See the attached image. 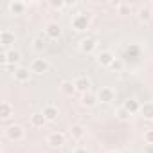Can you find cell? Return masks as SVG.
Here are the masks:
<instances>
[{"instance_id":"6da1fadb","label":"cell","mask_w":153,"mask_h":153,"mask_svg":"<svg viewBox=\"0 0 153 153\" xmlns=\"http://www.w3.org/2000/svg\"><path fill=\"white\" fill-rule=\"evenodd\" d=\"M70 25L74 31H78V33H85L90 29V16L87 13H76L70 20Z\"/></svg>"},{"instance_id":"7a4b0ae2","label":"cell","mask_w":153,"mask_h":153,"mask_svg":"<svg viewBox=\"0 0 153 153\" xmlns=\"http://www.w3.org/2000/svg\"><path fill=\"white\" fill-rule=\"evenodd\" d=\"M6 137L11 140V142H20L25 139V130L20 126V124H9L6 128Z\"/></svg>"},{"instance_id":"3957f363","label":"cell","mask_w":153,"mask_h":153,"mask_svg":"<svg viewBox=\"0 0 153 153\" xmlns=\"http://www.w3.org/2000/svg\"><path fill=\"white\" fill-rule=\"evenodd\" d=\"M29 68H31V72H33V74L42 76V74H45V72L51 68V63H49L45 58H34V59L31 61Z\"/></svg>"},{"instance_id":"277c9868","label":"cell","mask_w":153,"mask_h":153,"mask_svg":"<svg viewBox=\"0 0 153 153\" xmlns=\"http://www.w3.org/2000/svg\"><path fill=\"white\" fill-rule=\"evenodd\" d=\"M16 43V34L9 29H4V31H0V45L4 47V51L11 49L13 45Z\"/></svg>"},{"instance_id":"5b68a950","label":"cell","mask_w":153,"mask_h":153,"mask_svg":"<svg viewBox=\"0 0 153 153\" xmlns=\"http://www.w3.org/2000/svg\"><path fill=\"white\" fill-rule=\"evenodd\" d=\"M74 87H76V92H79V94L83 96V94L90 92V88H92V81L87 78V76H79V78H76V79H74Z\"/></svg>"},{"instance_id":"8992f818","label":"cell","mask_w":153,"mask_h":153,"mask_svg":"<svg viewBox=\"0 0 153 153\" xmlns=\"http://www.w3.org/2000/svg\"><path fill=\"white\" fill-rule=\"evenodd\" d=\"M96 59H97V63H99L101 67L110 68V67H112V63H114L117 58H115V54H114L112 51H101V52L97 54V58H96Z\"/></svg>"},{"instance_id":"52a82bcc","label":"cell","mask_w":153,"mask_h":153,"mask_svg":"<svg viewBox=\"0 0 153 153\" xmlns=\"http://www.w3.org/2000/svg\"><path fill=\"white\" fill-rule=\"evenodd\" d=\"M20 59H22V54H20L18 51H15V49H7V51H4V52H2V61H4L7 67H11V65L18 63Z\"/></svg>"},{"instance_id":"ba28073f","label":"cell","mask_w":153,"mask_h":153,"mask_svg":"<svg viewBox=\"0 0 153 153\" xmlns=\"http://www.w3.org/2000/svg\"><path fill=\"white\" fill-rule=\"evenodd\" d=\"M97 97H99V101H101V103L110 105V103H114V101H115V90H114L112 87H101V88H99V92H97Z\"/></svg>"},{"instance_id":"9c48e42d","label":"cell","mask_w":153,"mask_h":153,"mask_svg":"<svg viewBox=\"0 0 153 153\" xmlns=\"http://www.w3.org/2000/svg\"><path fill=\"white\" fill-rule=\"evenodd\" d=\"M65 140H67V137H65L63 131H52V133H49V137H47V144H49L51 148H61V146L65 144Z\"/></svg>"},{"instance_id":"30bf717a","label":"cell","mask_w":153,"mask_h":153,"mask_svg":"<svg viewBox=\"0 0 153 153\" xmlns=\"http://www.w3.org/2000/svg\"><path fill=\"white\" fill-rule=\"evenodd\" d=\"M78 47H79V51H81L83 54H92V52L96 51L97 43H96V40H94V38L87 36V38H81V40H79Z\"/></svg>"},{"instance_id":"8fae6325","label":"cell","mask_w":153,"mask_h":153,"mask_svg":"<svg viewBox=\"0 0 153 153\" xmlns=\"http://www.w3.org/2000/svg\"><path fill=\"white\" fill-rule=\"evenodd\" d=\"M31 68L29 67H16L15 68V72H13V76H15V81H18V83H27L29 79H31Z\"/></svg>"},{"instance_id":"7c38bea8","label":"cell","mask_w":153,"mask_h":153,"mask_svg":"<svg viewBox=\"0 0 153 153\" xmlns=\"http://www.w3.org/2000/svg\"><path fill=\"white\" fill-rule=\"evenodd\" d=\"M61 33H63V29H61V25H59L58 22H51V24H47V27H45V36L51 38V40H58V38L61 36Z\"/></svg>"},{"instance_id":"4fadbf2b","label":"cell","mask_w":153,"mask_h":153,"mask_svg":"<svg viewBox=\"0 0 153 153\" xmlns=\"http://www.w3.org/2000/svg\"><path fill=\"white\" fill-rule=\"evenodd\" d=\"M7 9H9V13H11V15L20 16V15H24V13L27 11V4H25V2H22V0H13V2H9V4H7Z\"/></svg>"},{"instance_id":"5bb4252c","label":"cell","mask_w":153,"mask_h":153,"mask_svg":"<svg viewBox=\"0 0 153 153\" xmlns=\"http://www.w3.org/2000/svg\"><path fill=\"white\" fill-rule=\"evenodd\" d=\"M81 106H85V108H94L97 103H99V97H97V94H94V92H87V94H83L81 96Z\"/></svg>"},{"instance_id":"9a60e30c","label":"cell","mask_w":153,"mask_h":153,"mask_svg":"<svg viewBox=\"0 0 153 153\" xmlns=\"http://www.w3.org/2000/svg\"><path fill=\"white\" fill-rule=\"evenodd\" d=\"M137 16H139L140 22H149V20L153 18V9H151V6H149V4L140 6L139 11H137Z\"/></svg>"},{"instance_id":"2e32d148","label":"cell","mask_w":153,"mask_h":153,"mask_svg":"<svg viewBox=\"0 0 153 153\" xmlns=\"http://www.w3.org/2000/svg\"><path fill=\"white\" fill-rule=\"evenodd\" d=\"M42 114H43V117L47 119V123L56 121V119H58V115H59V112H58V108H56L54 105H45V106H43V110H42Z\"/></svg>"},{"instance_id":"e0dca14e","label":"cell","mask_w":153,"mask_h":153,"mask_svg":"<svg viewBox=\"0 0 153 153\" xmlns=\"http://www.w3.org/2000/svg\"><path fill=\"white\" fill-rule=\"evenodd\" d=\"M123 106H124V108H126L131 115H135V114H139V112H140V106H142V105H140L137 99L130 97V99H126V101L123 103Z\"/></svg>"},{"instance_id":"ac0fdd59","label":"cell","mask_w":153,"mask_h":153,"mask_svg":"<svg viewBox=\"0 0 153 153\" xmlns=\"http://www.w3.org/2000/svg\"><path fill=\"white\" fill-rule=\"evenodd\" d=\"M13 112H15V108H13V105L9 103V101H2L0 103V119H9L11 115H13Z\"/></svg>"},{"instance_id":"d6986e66","label":"cell","mask_w":153,"mask_h":153,"mask_svg":"<svg viewBox=\"0 0 153 153\" xmlns=\"http://www.w3.org/2000/svg\"><path fill=\"white\" fill-rule=\"evenodd\" d=\"M68 133H70V137L74 140H79V139L85 137V126L83 124H72L70 130H68Z\"/></svg>"},{"instance_id":"ffe728a7","label":"cell","mask_w":153,"mask_h":153,"mask_svg":"<svg viewBox=\"0 0 153 153\" xmlns=\"http://www.w3.org/2000/svg\"><path fill=\"white\" fill-rule=\"evenodd\" d=\"M45 124H47V119L43 117L42 112H34V114L31 115V126H34V128H43Z\"/></svg>"},{"instance_id":"44dd1931","label":"cell","mask_w":153,"mask_h":153,"mask_svg":"<svg viewBox=\"0 0 153 153\" xmlns=\"http://www.w3.org/2000/svg\"><path fill=\"white\" fill-rule=\"evenodd\" d=\"M146 121H153V101H148L140 106V112H139Z\"/></svg>"},{"instance_id":"7402d4cb","label":"cell","mask_w":153,"mask_h":153,"mask_svg":"<svg viewBox=\"0 0 153 153\" xmlns=\"http://www.w3.org/2000/svg\"><path fill=\"white\" fill-rule=\"evenodd\" d=\"M59 90L63 96H74L76 94V87H74V81H63L59 85Z\"/></svg>"},{"instance_id":"603a6c76","label":"cell","mask_w":153,"mask_h":153,"mask_svg":"<svg viewBox=\"0 0 153 153\" xmlns=\"http://www.w3.org/2000/svg\"><path fill=\"white\" fill-rule=\"evenodd\" d=\"M45 47H47V43H45V40H43V34H42V36H36V38L33 40V49H34L36 52H43Z\"/></svg>"},{"instance_id":"cb8c5ba5","label":"cell","mask_w":153,"mask_h":153,"mask_svg":"<svg viewBox=\"0 0 153 153\" xmlns=\"http://www.w3.org/2000/svg\"><path fill=\"white\" fill-rule=\"evenodd\" d=\"M115 117L119 119V121H130V117H131V114L124 108V106H119L117 110H115Z\"/></svg>"},{"instance_id":"d4e9b609","label":"cell","mask_w":153,"mask_h":153,"mask_svg":"<svg viewBox=\"0 0 153 153\" xmlns=\"http://www.w3.org/2000/svg\"><path fill=\"white\" fill-rule=\"evenodd\" d=\"M139 52H140V49H139V45H135V43H130V45L126 47V56H130V58H137Z\"/></svg>"},{"instance_id":"484cf974","label":"cell","mask_w":153,"mask_h":153,"mask_svg":"<svg viewBox=\"0 0 153 153\" xmlns=\"http://www.w3.org/2000/svg\"><path fill=\"white\" fill-rule=\"evenodd\" d=\"M123 68H124V63H123L121 59H115V61L112 63V67H110L112 72H123Z\"/></svg>"},{"instance_id":"4316f807","label":"cell","mask_w":153,"mask_h":153,"mask_svg":"<svg viewBox=\"0 0 153 153\" xmlns=\"http://www.w3.org/2000/svg\"><path fill=\"white\" fill-rule=\"evenodd\" d=\"M49 4H51V7H54V9H63V7L67 6L63 0H51Z\"/></svg>"},{"instance_id":"83f0119b","label":"cell","mask_w":153,"mask_h":153,"mask_svg":"<svg viewBox=\"0 0 153 153\" xmlns=\"http://www.w3.org/2000/svg\"><path fill=\"white\" fill-rule=\"evenodd\" d=\"M144 142L146 144H153V130H146L144 131Z\"/></svg>"},{"instance_id":"f1b7e54d","label":"cell","mask_w":153,"mask_h":153,"mask_svg":"<svg viewBox=\"0 0 153 153\" xmlns=\"http://www.w3.org/2000/svg\"><path fill=\"white\" fill-rule=\"evenodd\" d=\"M131 11V6H128V4H121L119 6V15H128Z\"/></svg>"},{"instance_id":"f546056e","label":"cell","mask_w":153,"mask_h":153,"mask_svg":"<svg viewBox=\"0 0 153 153\" xmlns=\"http://www.w3.org/2000/svg\"><path fill=\"white\" fill-rule=\"evenodd\" d=\"M144 153H153V144H144Z\"/></svg>"},{"instance_id":"4dcf8cb0","label":"cell","mask_w":153,"mask_h":153,"mask_svg":"<svg viewBox=\"0 0 153 153\" xmlns=\"http://www.w3.org/2000/svg\"><path fill=\"white\" fill-rule=\"evenodd\" d=\"M74 153H88V149H87V148H81V146H79V148H76V149H74Z\"/></svg>"},{"instance_id":"1f68e13d","label":"cell","mask_w":153,"mask_h":153,"mask_svg":"<svg viewBox=\"0 0 153 153\" xmlns=\"http://www.w3.org/2000/svg\"><path fill=\"white\" fill-rule=\"evenodd\" d=\"M106 153H121V151H119V149H108Z\"/></svg>"}]
</instances>
